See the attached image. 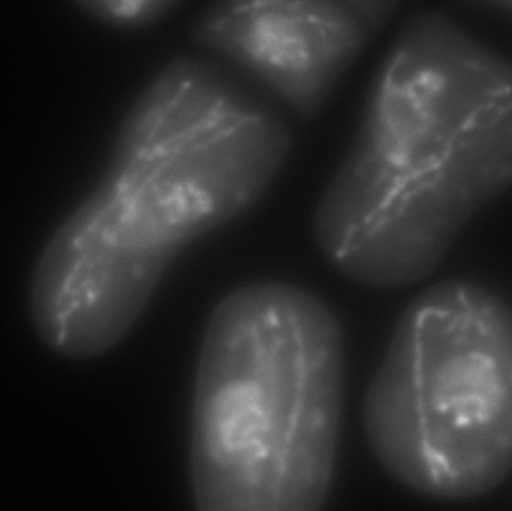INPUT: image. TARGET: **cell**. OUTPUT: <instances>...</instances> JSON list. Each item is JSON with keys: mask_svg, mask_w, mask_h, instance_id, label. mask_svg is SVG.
Instances as JSON below:
<instances>
[{"mask_svg": "<svg viewBox=\"0 0 512 511\" xmlns=\"http://www.w3.org/2000/svg\"><path fill=\"white\" fill-rule=\"evenodd\" d=\"M292 146L282 105L233 66L207 53L170 60L39 257L30 314L41 341L72 360L113 350L177 255L252 209Z\"/></svg>", "mask_w": 512, "mask_h": 511, "instance_id": "6da1fadb", "label": "cell"}, {"mask_svg": "<svg viewBox=\"0 0 512 511\" xmlns=\"http://www.w3.org/2000/svg\"><path fill=\"white\" fill-rule=\"evenodd\" d=\"M512 188V59L439 12L409 18L379 63L313 233L340 275L397 290L438 269Z\"/></svg>", "mask_w": 512, "mask_h": 511, "instance_id": "7a4b0ae2", "label": "cell"}, {"mask_svg": "<svg viewBox=\"0 0 512 511\" xmlns=\"http://www.w3.org/2000/svg\"><path fill=\"white\" fill-rule=\"evenodd\" d=\"M342 330L315 294L256 282L210 317L195 378L191 485L201 511H315L342 420Z\"/></svg>", "mask_w": 512, "mask_h": 511, "instance_id": "3957f363", "label": "cell"}, {"mask_svg": "<svg viewBox=\"0 0 512 511\" xmlns=\"http://www.w3.org/2000/svg\"><path fill=\"white\" fill-rule=\"evenodd\" d=\"M379 464L409 491L469 501L512 474V309L469 281L433 285L400 317L364 401Z\"/></svg>", "mask_w": 512, "mask_h": 511, "instance_id": "277c9868", "label": "cell"}, {"mask_svg": "<svg viewBox=\"0 0 512 511\" xmlns=\"http://www.w3.org/2000/svg\"><path fill=\"white\" fill-rule=\"evenodd\" d=\"M376 33L340 0H215L191 39L295 117L324 111Z\"/></svg>", "mask_w": 512, "mask_h": 511, "instance_id": "5b68a950", "label": "cell"}, {"mask_svg": "<svg viewBox=\"0 0 512 511\" xmlns=\"http://www.w3.org/2000/svg\"><path fill=\"white\" fill-rule=\"evenodd\" d=\"M340 2L351 8L378 35L387 26L402 0H340Z\"/></svg>", "mask_w": 512, "mask_h": 511, "instance_id": "8992f818", "label": "cell"}, {"mask_svg": "<svg viewBox=\"0 0 512 511\" xmlns=\"http://www.w3.org/2000/svg\"><path fill=\"white\" fill-rule=\"evenodd\" d=\"M475 2L484 3L490 8L499 9V11L512 15V0H475Z\"/></svg>", "mask_w": 512, "mask_h": 511, "instance_id": "52a82bcc", "label": "cell"}]
</instances>
